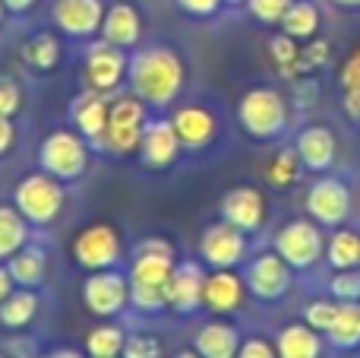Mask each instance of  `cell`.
<instances>
[{"label": "cell", "mask_w": 360, "mask_h": 358, "mask_svg": "<svg viewBox=\"0 0 360 358\" xmlns=\"http://www.w3.org/2000/svg\"><path fill=\"white\" fill-rule=\"evenodd\" d=\"M124 342H127V333L117 323H98L86 336V355L89 358H120Z\"/></svg>", "instance_id": "cell-32"}, {"label": "cell", "mask_w": 360, "mask_h": 358, "mask_svg": "<svg viewBox=\"0 0 360 358\" xmlns=\"http://www.w3.org/2000/svg\"><path fill=\"white\" fill-rule=\"evenodd\" d=\"M108 108H111V95L98 92V89H86L70 101V121H73L76 133H82L95 149H101V140H105Z\"/></svg>", "instance_id": "cell-18"}, {"label": "cell", "mask_w": 360, "mask_h": 358, "mask_svg": "<svg viewBox=\"0 0 360 358\" xmlns=\"http://www.w3.org/2000/svg\"><path fill=\"white\" fill-rule=\"evenodd\" d=\"M269 57H272V63L278 67V73L285 76V80H297V61H300V42L291 35H285V32H278V35L269 38Z\"/></svg>", "instance_id": "cell-34"}, {"label": "cell", "mask_w": 360, "mask_h": 358, "mask_svg": "<svg viewBox=\"0 0 360 358\" xmlns=\"http://www.w3.org/2000/svg\"><path fill=\"white\" fill-rule=\"evenodd\" d=\"M0 358H10V355H6V352H0Z\"/></svg>", "instance_id": "cell-53"}, {"label": "cell", "mask_w": 360, "mask_h": 358, "mask_svg": "<svg viewBox=\"0 0 360 358\" xmlns=\"http://www.w3.org/2000/svg\"><path fill=\"white\" fill-rule=\"evenodd\" d=\"M243 292H247V283L234 270H212L205 273L202 308L212 314H234L243 304Z\"/></svg>", "instance_id": "cell-20"}, {"label": "cell", "mask_w": 360, "mask_h": 358, "mask_svg": "<svg viewBox=\"0 0 360 358\" xmlns=\"http://www.w3.org/2000/svg\"><path fill=\"white\" fill-rule=\"evenodd\" d=\"M307 216L323 228H338L351 216V190L338 178H319L307 190Z\"/></svg>", "instance_id": "cell-13"}, {"label": "cell", "mask_w": 360, "mask_h": 358, "mask_svg": "<svg viewBox=\"0 0 360 358\" xmlns=\"http://www.w3.org/2000/svg\"><path fill=\"white\" fill-rule=\"evenodd\" d=\"M300 156V165L307 171H326L332 168L335 162V152H338V143H335V133L323 124H310L297 133V143H294Z\"/></svg>", "instance_id": "cell-21"}, {"label": "cell", "mask_w": 360, "mask_h": 358, "mask_svg": "<svg viewBox=\"0 0 360 358\" xmlns=\"http://www.w3.org/2000/svg\"><path fill=\"white\" fill-rule=\"evenodd\" d=\"M174 247L168 238H146L130 260V308L139 314H158L168 308V279L174 273Z\"/></svg>", "instance_id": "cell-1"}, {"label": "cell", "mask_w": 360, "mask_h": 358, "mask_svg": "<svg viewBox=\"0 0 360 358\" xmlns=\"http://www.w3.org/2000/svg\"><path fill=\"white\" fill-rule=\"evenodd\" d=\"M44 358H82L76 349H54V352H48Z\"/></svg>", "instance_id": "cell-48"}, {"label": "cell", "mask_w": 360, "mask_h": 358, "mask_svg": "<svg viewBox=\"0 0 360 358\" xmlns=\"http://www.w3.org/2000/svg\"><path fill=\"white\" fill-rule=\"evenodd\" d=\"M6 13H10V10H6V4H4V0H0V23H4V16H6Z\"/></svg>", "instance_id": "cell-51"}, {"label": "cell", "mask_w": 360, "mask_h": 358, "mask_svg": "<svg viewBox=\"0 0 360 358\" xmlns=\"http://www.w3.org/2000/svg\"><path fill=\"white\" fill-rule=\"evenodd\" d=\"M275 349H278V358H323V336L304 321L288 323L278 330Z\"/></svg>", "instance_id": "cell-24"}, {"label": "cell", "mask_w": 360, "mask_h": 358, "mask_svg": "<svg viewBox=\"0 0 360 358\" xmlns=\"http://www.w3.org/2000/svg\"><path fill=\"white\" fill-rule=\"evenodd\" d=\"M73 260L86 273L114 270L124 260V245L114 226L108 222H92L73 238Z\"/></svg>", "instance_id": "cell-8"}, {"label": "cell", "mask_w": 360, "mask_h": 358, "mask_svg": "<svg viewBox=\"0 0 360 358\" xmlns=\"http://www.w3.org/2000/svg\"><path fill=\"white\" fill-rule=\"evenodd\" d=\"M146 124H149V105L139 95H114L111 108H108V127L101 149L111 152V156H130L133 149H139Z\"/></svg>", "instance_id": "cell-4"}, {"label": "cell", "mask_w": 360, "mask_h": 358, "mask_svg": "<svg viewBox=\"0 0 360 358\" xmlns=\"http://www.w3.org/2000/svg\"><path fill=\"white\" fill-rule=\"evenodd\" d=\"M174 358H202V355H199L196 349H184V352H177Z\"/></svg>", "instance_id": "cell-49"}, {"label": "cell", "mask_w": 360, "mask_h": 358, "mask_svg": "<svg viewBox=\"0 0 360 358\" xmlns=\"http://www.w3.org/2000/svg\"><path fill=\"white\" fill-rule=\"evenodd\" d=\"M329 63V42L326 38H310V42L300 48V61H297V80L313 70L326 67Z\"/></svg>", "instance_id": "cell-37"}, {"label": "cell", "mask_w": 360, "mask_h": 358, "mask_svg": "<svg viewBox=\"0 0 360 358\" xmlns=\"http://www.w3.org/2000/svg\"><path fill=\"white\" fill-rule=\"evenodd\" d=\"M63 203H67L63 181L51 178L41 168L35 175L19 178L16 190H13V206L29 219V226H51L63 213Z\"/></svg>", "instance_id": "cell-5"}, {"label": "cell", "mask_w": 360, "mask_h": 358, "mask_svg": "<svg viewBox=\"0 0 360 358\" xmlns=\"http://www.w3.org/2000/svg\"><path fill=\"white\" fill-rule=\"evenodd\" d=\"M278 25L285 35L297 38V42H310V38H316V32H319V6L310 4V0H294Z\"/></svg>", "instance_id": "cell-30"}, {"label": "cell", "mask_w": 360, "mask_h": 358, "mask_svg": "<svg viewBox=\"0 0 360 358\" xmlns=\"http://www.w3.org/2000/svg\"><path fill=\"white\" fill-rule=\"evenodd\" d=\"M288 99L272 86H253L237 101V121L253 140H275L288 127Z\"/></svg>", "instance_id": "cell-3"}, {"label": "cell", "mask_w": 360, "mask_h": 358, "mask_svg": "<svg viewBox=\"0 0 360 358\" xmlns=\"http://www.w3.org/2000/svg\"><path fill=\"white\" fill-rule=\"evenodd\" d=\"M171 124H174V130L180 137V146L193 152L212 146V140L218 137V121L205 105H180L171 114Z\"/></svg>", "instance_id": "cell-19"}, {"label": "cell", "mask_w": 360, "mask_h": 358, "mask_svg": "<svg viewBox=\"0 0 360 358\" xmlns=\"http://www.w3.org/2000/svg\"><path fill=\"white\" fill-rule=\"evenodd\" d=\"M38 168L57 181H79L89 168V140L76 130H54L38 146Z\"/></svg>", "instance_id": "cell-6"}, {"label": "cell", "mask_w": 360, "mask_h": 358, "mask_svg": "<svg viewBox=\"0 0 360 358\" xmlns=\"http://www.w3.org/2000/svg\"><path fill=\"white\" fill-rule=\"evenodd\" d=\"M162 352H165V346L155 333H133V336H127L120 358H162Z\"/></svg>", "instance_id": "cell-38"}, {"label": "cell", "mask_w": 360, "mask_h": 358, "mask_svg": "<svg viewBox=\"0 0 360 358\" xmlns=\"http://www.w3.org/2000/svg\"><path fill=\"white\" fill-rule=\"evenodd\" d=\"M29 219L13 203H0V264L29 245Z\"/></svg>", "instance_id": "cell-26"}, {"label": "cell", "mask_w": 360, "mask_h": 358, "mask_svg": "<svg viewBox=\"0 0 360 358\" xmlns=\"http://www.w3.org/2000/svg\"><path fill=\"white\" fill-rule=\"evenodd\" d=\"M4 4H6V10H10V13H16V16H22V13H29L32 6L38 4V0H4Z\"/></svg>", "instance_id": "cell-47"}, {"label": "cell", "mask_w": 360, "mask_h": 358, "mask_svg": "<svg viewBox=\"0 0 360 358\" xmlns=\"http://www.w3.org/2000/svg\"><path fill=\"white\" fill-rule=\"evenodd\" d=\"M240 342V330L228 321H209L193 336V349L202 358H237Z\"/></svg>", "instance_id": "cell-23"}, {"label": "cell", "mask_w": 360, "mask_h": 358, "mask_svg": "<svg viewBox=\"0 0 360 358\" xmlns=\"http://www.w3.org/2000/svg\"><path fill=\"white\" fill-rule=\"evenodd\" d=\"M6 270H10L13 283L19 289H38L48 276V254H44L41 245H25L22 251H16L10 260H6Z\"/></svg>", "instance_id": "cell-25"}, {"label": "cell", "mask_w": 360, "mask_h": 358, "mask_svg": "<svg viewBox=\"0 0 360 358\" xmlns=\"http://www.w3.org/2000/svg\"><path fill=\"white\" fill-rule=\"evenodd\" d=\"M335 311H338L335 298H316V302H310L304 308V323H310L313 330L326 333L332 327V321H335Z\"/></svg>", "instance_id": "cell-39"}, {"label": "cell", "mask_w": 360, "mask_h": 358, "mask_svg": "<svg viewBox=\"0 0 360 358\" xmlns=\"http://www.w3.org/2000/svg\"><path fill=\"white\" fill-rule=\"evenodd\" d=\"M19 54H22V61L29 63L32 70H54L57 63H60V42H57V35H51V32H35V35H29L22 42V48H19Z\"/></svg>", "instance_id": "cell-31"}, {"label": "cell", "mask_w": 360, "mask_h": 358, "mask_svg": "<svg viewBox=\"0 0 360 358\" xmlns=\"http://www.w3.org/2000/svg\"><path fill=\"white\" fill-rule=\"evenodd\" d=\"M218 209H221V219L231 222L234 228H240L243 235H256L266 226V197H262L259 187H250V184L231 187L221 197Z\"/></svg>", "instance_id": "cell-14"}, {"label": "cell", "mask_w": 360, "mask_h": 358, "mask_svg": "<svg viewBox=\"0 0 360 358\" xmlns=\"http://www.w3.org/2000/svg\"><path fill=\"white\" fill-rule=\"evenodd\" d=\"M101 38L117 48H136L139 38H143V19H139L136 6L120 0V4H111L105 10V19H101Z\"/></svg>", "instance_id": "cell-22"}, {"label": "cell", "mask_w": 360, "mask_h": 358, "mask_svg": "<svg viewBox=\"0 0 360 358\" xmlns=\"http://www.w3.org/2000/svg\"><path fill=\"white\" fill-rule=\"evenodd\" d=\"M180 137L171 124V118H155L146 124L143 140H139V162L152 171H162L177 162L180 156Z\"/></svg>", "instance_id": "cell-16"}, {"label": "cell", "mask_w": 360, "mask_h": 358, "mask_svg": "<svg viewBox=\"0 0 360 358\" xmlns=\"http://www.w3.org/2000/svg\"><path fill=\"white\" fill-rule=\"evenodd\" d=\"M338 92H342V111L354 127H360V44L351 48L338 70Z\"/></svg>", "instance_id": "cell-27"}, {"label": "cell", "mask_w": 360, "mask_h": 358, "mask_svg": "<svg viewBox=\"0 0 360 358\" xmlns=\"http://www.w3.org/2000/svg\"><path fill=\"white\" fill-rule=\"evenodd\" d=\"M22 105V89L16 80L10 76H0V118H13Z\"/></svg>", "instance_id": "cell-41"}, {"label": "cell", "mask_w": 360, "mask_h": 358, "mask_svg": "<svg viewBox=\"0 0 360 358\" xmlns=\"http://www.w3.org/2000/svg\"><path fill=\"white\" fill-rule=\"evenodd\" d=\"M228 4H247V0H228Z\"/></svg>", "instance_id": "cell-52"}, {"label": "cell", "mask_w": 360, "mask_h": 358, "mask_svg": "<svg viewBox=\"0 0 360 358\" xmlns=\"http://www.w3.org/2000/svg\"><path fill=\"white\" fill-rule=\"evenodd\" d=\"M16 143V127H13V118H0V159L13 149Z\"/></svg>", "instance_id": "cell-44"}, {"label": "cell", "mask_w": 360, "mask_h": 358, "mask_svg": "<svg viewBox=\"0 0 360 358\" xmlns=\"http://www.w3.org/2000/svg\"><path fill=\"white\" fill-rule=\"evenodd\" d=\"M82 302L95 317H117L130 304V276L120 270L89 273L82 283Z\"/></svg>", "instance_id": "cell-9"}, {"label": "cell", "mask_w": 360, "mask_h": 358, "mask_svg": "<svg viewBox=\"0 0 360 358\" xmlns=\"http://www.w3.org/2000/svg\"><path fill=\"white\" fill-rule=\"evenodd\" d=\"M313 99H316V86L304 80V86H297V101H307V108H313Z\"/></svg>", "instance_id": "cell-46"}, {"label": "cell", "mask_w": 360, "mask_h": 358, "mask_svg": "<svg viewBox=\"0 0 360 358\" xmlns=\"http://www.w3.org/2000/svg\"><path fill=\"white\" fill-rule=\"evenodd\" d=\"M13 289H16V283H13L10 270H6V264H0V304L6 302V298L13 295Z\"/></svg>", "instance_id": "cell-45"}, {"label": "cell", "mask_w": 360, "mask_h": 358, "mask_svg": "<svg viewBox=\"0 0 360 358\" xmlns=\"http://www.w3.org/2000/svg\"><path fill=\"white\" fill-rule=\"evenodd\" d=\"M199 257L212 270H234L247 257V235L224 219L215 222L199 238Z\"/></svg>", "instance_id": "cell-12"}, {"label": "cell", "mask_w": 360, "mask_h": 358, "mask_svg": "<svg viewBox=\"0 0 360 358\" xmlns=\"http://www.w3.org/2000/svg\"><path fill=\"white\" fill-rule=\"evenodd\" d=\"M326 336H329V346L342 352L360 349V302H338L335 321L326 330Z\"/></svg>", "instance_id": "cell-28"}, {"label": "cell", "mask_w": 360, "mask_h": 358, "mask_svg": "<svg viewBox=\"0 0 360 358\" xmlns=\"http://www.w3.org/2000/svg\"><path fill=\"white\" fill-rule=\"evenodd\" d=\"M237 358H278V349H275V342H269L266 336H250V340L240 342Z\"/></svg>", "instance_id": "cell-42"}, {"label": "cell", "mask_w": 360, "mask_h": 358, "mask_svg": "<svg viewBox=\"0 0 360 358\" xmlns=\"http://www.w3.org/2000/svg\"><path fill=\"white\" fill-rule=\"evenodd\" d=\"M329 295L335 302H360V270H335L329 279Z\"/></svg>", "instance_id": "cell-36"}, {"label": "cell", "mask_w": 360, "mask_h": 358, "mask_svg": "<svg viewBox=\"0 0 360 358\" xmlns=\"http://www.w3.org/2000/svg\"><path fill=\"white\" fill-rule=\"evenodd\" d=\"M127 67H130L127 51L117 48V44H111V42H105V38H98V42H92L86 48V63H82V70H86L89 89H98V92H105V95H114L120 89V82H124Z\"/></svg>", "instance_id": "cell-10"}, {"label": "cell", "mask_w": 360, "mask_h": 358, "mask_svg": "<svg viewBox=\"0 0 360 358\" xmlns=\"http://www.w3.org/2000/svg\"><path fill=\"white\" fill-rule=\"evenodd\" d=\"M177 6L184 13H190V16H196V19H209L221 10L224 0H177Z\"/></svg>", "instance_id": "cell-43"}, {"label": "cell", "mask_w": 360, "mask_h": 358, "mask_svg": "<svg viewBox=\"0 0 360 358\" xmlns=\"http://www.w3.org/2000/svg\"><path fill=\"white\" fill-rule=\"evenodd\" d=\"M338 6H348V10H354V6H360V0H335Z\"/></svg>", "instance_id": "cell-50"}, {"label": "cell", "mask_w": 360, "mask_h": 358, "mask_svg": "<svg viewBox=\"0 0 360 358\" xmlns=\"http://www.w3.org/2000/svg\"><path fill=\"white\" fill-rule=\"evenodd\" d=\"M127 82L130 92L139 95L149 108H168L184 89V61L168 44H152L130 57Z\"/></svg>", "instance_id": "cell-2"}, {"label": "cell", "mask_w": 360, "mask_h": 358, "mask_svg": "<svg viewBox=\"0 0 360 358\" xmlns=\"http://www.w3.org/2000/svg\"><path fill=\"white\" fill-rule=\"evenodd\" d=\"M105 0H57L51 19L54 25L70 38H92L101 32V19H105Z\"/></svg>", "instance_id": "cell-15"}, {"label": "cell", "mask_w": 360, "mask_h": 358, "mask_svg": "<svg viewBox=\"0 0 360 358\" xmlns=\"http://www.w3.org/2000/svg\"><path fill=\"white\" fill-rule=\"evenodd\" d=\"M202 285H205L202 264H196V260L174 264V273L168 279V311L184 317L196 314L202 308Z\"/></svg>", "instance_id": "cell-17"}, {"label": "cell", "mask_w": 360, "mask_h": 358, "mask_svg": "<svg viewBox=\"0 0 360 358\" xmlns=\"http://www.w3.org/2000/svg\"><path fill=\"white\" fill-rule=\"evenodd\" d=\"M294 0H247V10L253 19H259V23L266 25H278L281 16L288 13V6H291Z\"/></svg>", "instance_id": "cell-40"}, {"label": "cell", "mask_w": 360, "mask_h": 358, "mask_svg": "<svg viewBox=\"0 0 360 358\" xmlns=\"http://www.w3.org/2000/svg\"><path fill=\"white\" fill-rule=\"evenodd\" d=\"M326 257L335 270H360V235L351 228H338L329 238Z\"/></svg>", "instance_id": "cell-33"}, {"label": "cell", "mask_w": 360, "mask_h": 358, "mask_svg": "<svg viewBox=\"0 0 360 358\" xmlns=\"http://www.w3.org/2000/svg\"><path fill=\"white\" fill-rule=\"evenodd\" d=\"M38 295L35 289H13V295L0 304V327L4 330H25L38 314Z\"/></svg>", "instance_id": "cell-29"}, {"label": "cell", "mask_w": 360, "mask_h": 358, "mask_svg": "<svg viewBox=\"0 0 360 358\" xmlns=\"http://www.w3.org/2000/svg\"><path fill=\"white\" fill-rule=\"evenodd\" d=\"M300 156H297V149H281L278 156L269 162V168H266V178L275 184V187H291L294 181H297V175H300Z\"/></svg>", "instance_id": "cell-35"}, {"label": "cell", "mask_w": 360, "mask_h": 358, "mask_svg": "<svg viewBox=\"0 0 360 358\" xmlns=\"http://www.w3.org/2000/svg\"><path fill=\"white\" fill-rule=\"evenodd\" d=\"M247 289L262 302H278L294 285V266L278 251H266L247 266Z\"/></svg>", "instance_id": "cell-11"}, {"label": "cell", "mask_w": 360, "mask_h": 358, "mask_svg": "<svg viewBox=\"0 0 360 358\" xmlns=\"http://www.w3.org/2000/svg\"><path fill=\"white\" fill-rule=\"evenodd\" d=\"M275 251L294 266V270H313L326 257L323 226L313 219H291L275 232Z\"/></svg>", "instance_id": "cell-7"}]
</instances>
